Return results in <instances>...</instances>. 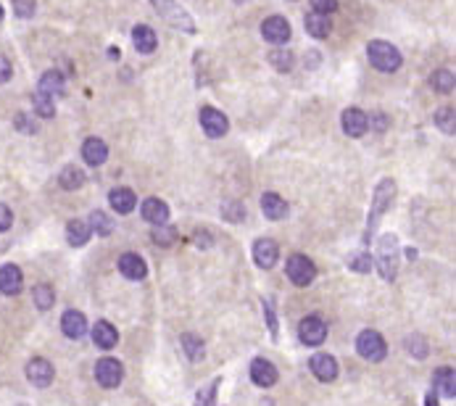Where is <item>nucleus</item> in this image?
Returning a JSON list of instances; mask_svg holds the SVG:
<instances>
[{"mask_svg":"<svg viewBox=\"0 0 456 406\" xmlns=\"http://www.w3.org/2000/svg\"><path fill=\"white\" fill-rule=\"evenodd\" d=\"M309 3H311L314 14H324V16H330V14H335V11H338V0H309Z\"/></svg>","mask_w":456,"mask_h":406,"instance_id":"nucleus-41","label":"nucleus"},{"mask_svg":"<svg viewBox=\"0 0 456 406\" xmlns=\"http://www.w3.org/2000/svg\"><path fill=\"white\" fill-rule=\"evenodd\" d=\"M11 5H14V14L19 19H32L34 11H37V3L34 0H11Z\"/></svg>","mask_w":456,"mask_h":406,"instance_id":"nucleus-39","label":"nucleus"},{"mask_svg":"<svg viewBox=\"0 0 456 406\" xmlns=\"http://www.w3.org/2000/svg\"><path fill=\"white\" fill-rule=\"evenodd\" d=\"M372 256L370 254H354L351 259H348V267L354 272H370L372 270Z\"/></svg>","mask_w":456,"mask_h":406,"instance_id":"nucleus-40","label":"nucleus"},{"mask_svg":"<svg viewBox=\"0 0 456 406\" xmlns=\"http://www.w3.org/2000/svg\"><path fill=\"white\" fill-rule=\"evenodd\" d=\"M290 21L285 16H269L261 21V37L272 45H285L290 40Z\"/></svg>","mask_w":456,"mask_h":406,"instance_id":"nucleus-9","label":"nucleus"},{"mask_svg":"<svg viewBox=\"0 0 456 406\" xmlns=\"http://www.w3.org/2000/svg\"><path fill=\"white\" fill-rule=\"evenodd\" d=\"M151 237L156 246H171L174 243V230L167 227V224H158V227H153Z\"/></svg>","mask_w":456,"mask_h":406,"instance_id":"nucleus-36","label":"nucleus"},{"mask_svg":"<svg viewBox=\"0 0 456 406\" xmlns=\"http://www.w3.org/2000/svg\"><path fill=\"white\" fill-rule=\"evenodd\" d=\"M32 108L40 114V117H53L56 114V106H53V98H48V95H43L40 90H34L32 93Z\"/></svg>","mask_w":456,"mask_h":406,"instance_id":"nucleus-34","label":"nucleus"},{"mask_svg":"<svg viewBox=\"0 0 456 406\" xmlns=\"http://www.w3.org/2000/svg\"><path fill=\"white\" fill-rule=\"evenodd\" d=\"M61 330H64V335L71 340L82 338L87 333V320L82 311H74V309H69L64 311V317H61Z\"/></svg>","mask_w":456,"mask_h":406,"instance_id":"nucleus-18","label":"nucleus"},{"mask_svg":"<svg viewBox=\"0 0 456 406\" xmlns=\"http://www.w3.org/2000/svg\"><path fill=\"white\" fill-rule=\"evenodd\" d=\"M261 211H264V217L272 222L277 219H285L287 217V203L277 195V193H264L261 195Z\"/></svg>","mask_w":456,"mask_h":406,"instance_id":"nucleus-26","label":"nucleus"},{"mask_svg":"<svg viewBox=\"0 0 456 406\" xmlns=\"http://www.w3.org/2000/svg\"><path fill=\"white\" fill-rule=\"evenodd\" d=\"M58 182L64 190H77V187L85 185V171L80 167H64L61 174H58Z\"/></svg>","mask_w":456,"mask_h":406,"instance_id":"nucleus-31","label":"nucleus"},{"mask_svg":"<svg viewBox=\"0 0 456 406\" xmlns=\"http://www.w3.org/2000/svg\"><path fill=\"white\" fill-rule=\"evenodd\" d=\"M90 230H95L98 237H108L111 230H114V222H111L108 214H103V211H93V214H90Z\"/></svg>","mask_w":456,"mask_h":406,"instance_id":"nucleus-32","label":"nucleus"},{"mask_svg":"<svg viewBox=\"0 0 456 406\" xmlns=\"http://www.w3.org/2000/svg\"><path fill=\"white\" fill-rule=\"evenodd\" d=\"M377 267L385 280H393L398 272V240L396 235L380 237V251H377Z\"/></svg>","mask_w":456,"mask_h":406,"instance_id":"nucleus-6","label":"nucleus"},{"mask_svg":"<svg viewBox=\"0 0 456 406\" xmlns=\"http://www.w3.org/2000/svg\"><path fill=\"white\" fill-rule=\"evenodd\" d=\"M267 61L272 64V69H277V71H283V74L293 71V67H296V56L287 51V48H274V51L267 56Z\"/></svg>","mask_w":456,"mask_h":406,"instance_id":"nucleus-30","label":"nucleus"},{"mask_svg":"<svg viewBox=\"0 0 456 406\" xmlns=\"http://www.w3.org/2000/svg\"><path fill=\"white\" fill-rule=\"evenodd\" d=\"M67 235H69V243L80 248V246H85L87 240L93 237V230H90V224H87V222L74 219V222H69L67 224Z\"/></svg>","mask_w":456,"mask_h":406,"instance_id":"nucleus-28","label":"nucleus"},{"mask_svg":"<svg viewBox=\"0 0 456 406\" xmlns=\"http://www.w3.org/2000/svg\"><path fill=\"white\" fill-rule=\"evenodd\" d=\"M153 8H156V14L161 19H167L174 29H182L187 34H195V21L193 16L187 14L185 8L177 3V0H151Z\"/></svg>","mask_w":456,"mask_h":406,"instance_id":"nucleus-2","label":"nucleus"},{"mask_svg":"<svg viewBox=\"0 0 456 406\" xmlns=\"http://www.w3.org/2000/svg\"><path fill=\"white\" fill-rule=\"evenodd\" d=\"M433 393H440L443 398H454L456 393V374L451 367H440L433 374Z\"/></svg>","mask_w":456,"mask_h":406,"instance_id":"nucleus-22","label":"nucleus"},{"mask_svg":"<svg viewBox=\"0 0 456 406\" xmlns=\"http://www.w3.org/2000/svg\"><path fill=\"white\" fill-rule=\"evenodd\" d=\"M285 274L296 288H306V285H311L314 277H317V264H314L309 256L293 254L285 264Z\"/></svg>","mask_w":456,"mask_h":406,"instance_id":"nucleus-3","label":"nucleus"},{"mask_svg":"<svg viewBox=\"0 0 456 406\" xmlns=\"http://www.w3.org/2000/svg\"><path fill=\"white\" fill-rule=\"evenodd\" d=\"M198 121H201L203 132L208 137H221L227 135V130H230L227 117L221 111H217L214 106H203L201 111H198Z\"/></svg>","mask_w":456,"mask_h":406,"instance_id":"nucleus-8","label":"nucleus"},{"mask_svg":"<svg viewBox=\"0 0 456 406\" xmlns=\"http://www.w3.org/2000/svg\"><path fill=\"white\" fill-rule=\"evenodd\" d=\"M24 288V274L16 264H3L0 267V293L3 296H19Z\"/></svg>","mask_w":456,"mask_h":406,"instance_id":"nucleus-14","label":"nucleus"},{"mask_svg":"<svg viewBox=\"0 0 456 406\" xmlns=\"http://www.w3.org/2000/svg\"><path fill=\"white\" fill-rule=\"evenodd\" d=\"M435 124H438V130L443 132V135H454L456 132L454 108H451V106H443V108H438V114H435Z\"/></svg>","mask_w":456,"mask_h":406,"instance_id":"nucleus-33","label":"nucleus"},{"mask_svg":"<svg viewBox=\"0 0 456 406\" xmlns=\"http://www.w3.org/2000/svg\"><path fill=\"white\" fill-rule=\"evenodd\" d=\"M221 211H224V217H227L230 222H240L243 217H245V208H243L240 203H224Z\"/></svg>","mask_w":456,"mask_h":406,"instance_id":"nucleus-44","label":"nucleus"},{"mask_svg":"<svg viewBox=\"0 0 456 406\" xmlns=\"http://www.w3.org/2000/svg\"><path fill=\"white\" fill-rule=\"evenodd\" d=\"M182 348L187 351V356L190 359H201L203 356V343H201V338H195V335H182Z\"/></svg>","mask_w":456,"mask_h":406,"instance_id":"nucleus-38","label":"nucleus"},{"mask_svg":"<svg viewBox=\"0 0 456 406\" xmlns=\"http://www.w3.org/2000/svg\"><path fill=\"white\" fill-rule=\"evenodd\" d=\"M298 338L304 346H322L327 338V322L322 320L320 314H309L298 324Z\"/></svg>","mask_w":456,"mask_h":406,"instance_id":"nucleus-7","label":"nucleus"},{"mask_svg":"<svg viewBox=\"0 0 456 406\" xmlns=\"http://www.w3.org/2000/svg\"><path fill=\"white\" fill-rule=\"evenodd\" d=\"M309 370L322 383H333L338 377V361H335V356L330 354H314L309 359Z\"/></svg>","mask_w":456,"mask_h":406,"instance_id":"nucleus-12","label":"nucleus"},{"mask_svg":"<svg viewBox=\"0 0 456 406\" xmlns=\"http://www.w3.org/2000/svg\"><path fill=\"white\" fill-rule=\"evenodd\" d=\"M254 259H256V264H259L261 270H272V267L277 264V259H280V248H277V243H274V240H269V237H264V240H256Z\"/></svg>","mask_w":456,"mask_h":406,"instance_id":"nucleus-16","label":"nucleus"},{"mask_svg":"<svg viewBox=\"0 0 456 406\" xmlns=\"http://www.w3.org/2000/svg\"><path fill=\"white\" fill-rule=\"evenodd\" d=\"M93 343L98 346V348H103V351H108V348H114L119 343V333L117 327L111 324V322H95V327H93Z\"/></svg>","mask_w":456,"mask_h":406,"instance_id":"nucleus-21","label":"nucleus"},{"mask_svg":"<svg viewBox=\"0 0 456 406\" xmlns=\"http://www.w3.org/2000/svg\"><path fill=\"white\" fill-rule=\"evenodd\" d=\"M340 124H343V132L348 137H361L370 130V117L361 108H346L343 117H340Z\"/></svg>","mask_w":456,"mask_h":406,"instance_id":"nucleus-13","label":"nucleus"},{"mask_svg":"<svg viewBox=\"0 0 456 406\" xmlns=\"http://www.w3.org/2000/svg\"><path fill=\"white\" fill-rule=\"evenodd\" d=\"M356 351L367 361H383L388 354V346H385V338L377 330H361L359 338H356Z\"/></svg>","mask_w":456,"mask_h":406,"instance_id":"nucleus-5","label":"nucleus"},{"mask_svg":"<svg viewBox=\"0 0 456 406\" xmlns=\"http://www.w3.org/2000/svg\"><path fill=\"white\" fill-rule=\"evenodd\" d=\"M132 43H135V48L143 53V56H151V53L158 48V37H156L153 27H148V24L132 27Z\"/></svg>","mask_w":456,"mask_h":406,"instance_id":"nucleus-20","label":"nucleus"},{"mask_svg":"<svg viewBox=\"0 0 456 406\" xmlns=\"http://www.w3.org/2000/svg\"><path fill=\"white\" fill-rule=\"evenodd\" d=\"M427 406H438V398H435V393H427Z\"/></svg>","mask_w":456,"mask_h":406,"instance_id":"nucleus-48","label":"nucleus"},{"mask_svg":"<svg viewBox=\"0 0 456 406\" xmlns=\"http://www.w3.org/2000/svg\"><path fill=\"white\" fill-rule=\"evenodd\" d=\"M82 158H85V164H90V167H101V164H106V158H108V145L103 143L101 137H87L85 143H82Z\"/></svg>","mask_w":456,"mask_h":406,"instance_id":"nucleus-19","label":"nucleus"},{"mask_svg":"<svg viewBox=\"0 0 456 406\" xmlns=\"http://www.w3.org/2000/svg\"><path fill=\"white\" fill-rule=\"evenodd\" d=\"M119 272H121L127 280H143V277L148 274V267H145V261L137 254H124L119 259Z\"/></svg>","mask_w":456,"mask_h":406,"instance_id":"nucleus-24","label":"nucleus"},{"mask_svg":"<svg viewBox=\"0 0 456 406\" xmlns=\"http://www.w3.org/2000/svg\"><path fill=\"white\" fill-rule=\"evenodd\" d=\"M37 90H40L43 95H48V98H61V95L67 93V80H64V74H61L58 69H48V71L40 77Z\"/></svg>","mask_w":456,"mask_h":406,"instance_id":"nucleus-15","label":"nucleus"},{"mask_svg":"<svg viewBox=\"0 0 456 406\" xmlns=\"http://www.w3.org/2000/svg\"><path fill=\"white\" fill-rule=\"evenodd\" d=\"M217 385H219V380H214L211 385H206V388L198 393L195 406H217Z\"/></svg>","mask_w":456,"mask_h":406,"instance_id":"nucleus-37","label":"nucleus"},{"mask_svg":"<svg viewBox=\"0 0 456 406\" xmlns=\"http://www.w3.org/2000/svg\"><path fill=\"white\" fill-rule=\"evenodd\" d=\"M264 309H267V322H269L272 335H277V317H274V311H272V304H269V301H264Z\"/></svg>","mask_w":456,"mask_h":406,"instance_id":"nucleus-47","label":"nucleus"},{"mask_svg":"<svg viewBox=\"0 0 456 406\" xmlns=\"http://www.w3.org/2000/svg\"><path fill=\"white\" fill-rule=\"evenodd\" d=\"M11 224H14V214H11V208H8L5 203H0V232L11 230Z\"/></svg>","mask_w":456,"mask_h":406,"instance_id":"nucleus-45","label":"nucleus"},{"mask_svg":"<svg viewBox=\"0 0 456 406\" xmlns=\"http://www.w3.org/2000/svg\"><path fill=\"white\" fill-rule=\"evenodd\" d=\"M11 77H14V67H11V61H8L5 56H0V85H5Z\"/></svg>","mask_w":456,"mask_h":406,"instance_id":"nucleus-46","label":"nucleus"},{"mask_svg":"<svg viewBox=\"0 0 456 406\" xmlns=\"http://www.w3.org/2000/svg\"><path fill=\"white\" fill-rule=\"evenodd\" d=\"M108 201H111V208H114L117 214H130V211L135 208L137 195L130 187H114L111 195H108Z\"/></svg>","mask_w":456,"mask_h":406,"instance_id":"nucleus-27","label":"nucleus"},{"mask_svg":"<svg viewBox=\"0 0 456 406\" xmlns=\"http://www.w3.org/2000/svg\"><path fill=\"white\" fill-rule=\"evenodd\" d=\"M121 377H124V367H121V361L117 359H101L98 364H95V380L101 383L103 388H117L119 383H121Z\"/></svg>","mask_w":456,"mask_h":406,"instance_id":"nucleus-10","label":"nucleus"},{"mask_svg":"<svg viewBox=\"0 0 456 406\" xmlns=\"http://www.w3.org/2000/svg\"><path fill=\"white\" fill-rule=\"evenodd\" d=\"M406 348H409L411 354L417 356V359H422V356H427V343H424L422 335H411V338L406 340Z\"/></svg>","mask_w":456,"mask_h":406,"instance_id":"nucleus-42","label":"nucleus"},{"mask_svg":"<svg viewBox=\"0 0 456 406\" xmlns=\"http://www.w3.org/2000/svg\"><path fill=\"white\" fill-rule=\"evenodd\" d=\"M251 380H254V385H259V388H272L277 383L274 364L267 361V359H254V364H251Z\"/></svg>","mask_w":456,"mask_h":406,"instance_id":"nucleus-17","label":"nucleus"},{"mask_svg":"<svg viewBox=\"0 0 456 406\" xmlns=\"http://www.w3.org/2000/svg\"><path fill=\"white\" fill-rule=\"evenodd\" d=\"M367 58H370V64L377 71H385V74H393V71H398L401 67V51L388 43V40H370V45H367Z\"/></svg>","mask_w":456,"mask_h":406,"instance_id":"nucleus-1","label":"nucleus"},{"mask_svg":"<svg viewBox=\"0 0 456 406\" xmlns=\"http://www.w3.org/2000/svg\"><path fill=\"white\" fill-rule=\"evenodd\" d=\"M393 195H396V182L393 180H383L377 190H374V201H372V211H370V222H367V237L374 232L377 222L383 219V214L390 208L393 203Z\"/></svg>","mask_w":456,"mask_h":406,"instance_id":"nucleus-4","label":"nucleus"},{"mask_svg":"<svg viewBox=\"0 0 456 406\" xmlns=\"http://www.w3.org/2000/svg\"><path fill=\"white\" fill-rule=\"evenodd\" d=\"M32 298H34V304H37V309H51L53 301H56V293H53L51 285H37V288L32 290Z\"/></svg>","mask_w":456,"mask_h":406,"instance_id":"nucleus-35","label":"nucleus"},{"mask_svg":"<svg viewBox=\"0 0 456 406\" xmlns=\"http://www.w3.org/2000/svg\"><path fill=\"white\" fill-rule=\"evenodd\" d=\"M0 19H3V8H0Z\"/></svg>","mask_w":456,"mask_h":406,"instance_id":"nucleus-49","label":"nucleus"},{"mask_svg":"<svg viewBox=\"0 0 456 406\" xmlns=\"http://www.w3.org/2000/svg\"><path fill=\"white\" fill-rule=\"evenodd\" d=\"M454 71L451 69H435L433 71V77H430V87L435 90V93H443V95H448V93H454Z\"/></svg>","mask_w":456,"mask_h":406,"instance_id":"nucleus-29","label":"nucleus"},{"mask_svg":"<svg viewBox=\"0 0 456 406\" xmlns=\"http://www.w3.org/2000/svg\"><path fill=\"white\" fill-rule=\"evenodd\" d=\"M304 27H306V32L311 34V37H317V40H324V37H330V32H333V21H330V16L314 14V11L304 16Z\"/></svg>","mask_w":456,"mask_h":406,"instance_id":"nucleus-25","label":"nucleus"},{"mask_svg":"<svg viewBox=\"0 0 456 406\" xmlns=\"http://www.w3.org/2000/svg\"><path fill=\"white\" fill-rule=\"evenodd\" d=\"M14 124H16L19 132H24V135H34V132H37V124H34V121L27 117V114H16Z\"/></svg>","mask_w":456,"mask_h":406,"instance_id":"nucleus-43","label":"nucleus"},{"mask_svg":"<svg viewBox=\"0 0 456 406\" xmlns=\"http://www.w3.org/2000/svg\"><path fill=\"white\" fill-rule=\"evenodd\" d=\"M53 364L48 359H43V356H34L29 359V364H27V380L37 385V388H48L53 383Z\"/></svg>","mask_w":456,"mask_h":406,"instance_id":"nucleus-11","label":"nucleus"},{"mask_svg":"<svg viewBox=\"0 0 456 406\" xmlns=\"http://www.w3.org/2000/svg\"><path fill=\"white\" fill-rule=\"evenodd\" d=\"M140 214H143V219L151 222V224H167L169 219V206L164 201H158V198H148V201H143V208H140Z\"/></svg>","mask_w":456,"mask_h":406,"instance_id":"nucleus-23","label":"nucleus"}]
</instances>
